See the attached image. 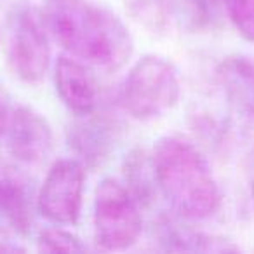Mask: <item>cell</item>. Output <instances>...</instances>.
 I'll use <instances>...</instances> for the list:
<instances>
[{
  "mask_svg": "<svg viewBox=\"0 0 254 254\" xmlns=\"http://www.w3.org/2000/svg\"><path fill=\"white\" fill-rule=\"evenodd\" d=\"M40 14L51 40L91 68L115 71L131 60L129 28L108 7L89 0H46Z\"/></svg>",
  "mask_w": 254,
  "mask_h": 254,
  "instance_id": "obj_1",
  "label": "cell"
},
{
  "mask_svg": "<svg viewBox=\"0 0 254 254\" xmlns=\"http://www.w3.org/2000/svg\"><path fill=\"white\" fill-rule=\"evenodd\" d=\"M159 193L180 218L202 221L221 207V190L207 159L181 134L162 136L153 146Z\"/></svg>",
  "mask_w": 254,
  "mask_h": 254,
  "instance_id": "obj_2",
  "label": "cell"
},
{
  "mask_svg": "<svg viewBox=\"0 0 254 254\" xmlns=\"http://www.w3.org/2000/svg\"><path fill=\"white\" fill-rule=\"evenodd\" d=\"M181 96V82L171 60L146 54L129 70L124 84V105L138 120H152L174 108Z\"/></svg>",
  "mask_w": 254,
  "mask_h": 254,
  "instance_id": "obj_3",
  "label": "cell"
},
{
  "mask_svg": "<svg viewBox=\"0 0 254 254\" xmlns=\"http://www.w3.org/2000/svg\"><path fill=\"white\" fill-rule=\"evenodd\" d=\"M94 240L103 251H126L138 242L143 230L141 205L113 178H105L94 197Z\"/></svg>",
  "mask_w": 254,
  "mask_h": 254,
  "instance_id": "obj_4",
  "label": "cell"
},
{
  "mask_svg": "<svg viewBox=\"0 0 254 254\" xmlns=\"http://www.w3.org/2000/svg\"><path fill=\"white\" fill-rule=\"evenodd\" d=\"M7 63L25 84L44 80L51 64V35L39 9L19 5L9 14Z\"/></svg>",
  "mask_w": 254,
  "mask_h": 254,
  "instance_id": "obj_5",
  "label": "cell"
},
{
  "mask_svg": "<svg viewBox=\"0 0 254 254\" xmlns=\"http://www.w3.org/2000/svg\"><path fill=\"white\" fill-rule=\"evenodd\" d=\"M84 164L78 159H60L51 166L37 193V209L53 225H77L84 202Z\"/></svg>",
  "mask_w": 254,
  "mask_h": 254,
  "instance_id": "obj_6",
  "label": "cell"
},
{
  "mask_svg": "<svg viewBox=\"0 0 254 254\" xmlns=\"http://www.w3.org/2000/svg\"><path fill=\"white\" fill-rule=\"evenodd\" d=\"M37 197L28 176L0 157V235L26 237L32 232Z\"/></svg>",
  "mask_w": 254,
  "mask_h": 254,
  "instance_id": "obj_7",
  "label": "cell"
},
{
  "mask_svg": "<svg viewBox=\"0 0 254 254\" xmlns=\"http://www.w3.org/2000/svg\"><path fill=\"white\" fill-rule=\"evenodd\" d=\"M4 139L12 159L30 166L42 164L54 148L53 127L47 119L25 105L12 108Z\"/></svg>",
  "mask_w": 254,
  "mask_h": 254,
  "instance_id": "obj_8",
  "label": "cell"
},
{
  "mask_svg": "<svg viewBox=\"0 0 254 254\" xmlns=\"http://www.w3.org/2000/svg\"><path fill=\"white\" fill-rule=\"evenodd\" d=\"M56 94L73 115H87L98 110L99 87L91 66L73 56L58 58L54 66Z\"/></svg>",
  "mask_w": 254,
  "mask_h": 254,
  "instance_id": "obj_9",
  "label": "cell"
},
{
  "mask_svg": "<svg viewBox=\"0 0 254 254\" xmlns=\"http://www.w3.org/2000/svg\"><path fill=\"white\" fill-rule=\"evenodd\" d=\"M120 127L112 117L99 115L98 110L80 115L68 129V145L80 157L82 164L96 166L110 155L119 139Z\"/></svg>",
  "mask_w": 254,
  "mask_h": 254,
  "instance_id": "obj_10",
  "label": "cell"
},
{
  "mask_svg": "<svg viewBox=\"0 0 254 254\" xmlns=\"http://www.w3.org/2000/svg\"><path fill=\"white\" fill-rule=\"evenodd\" d=\"M218 78L230 105L246 120L254 119V63L247 58H226L218 68Z\"/></svg>",
  "mask_w": 254,
  "mask_h": 254,
  "instance_id": "obj_11",
  "label": "cell"
},
{
  "mask_svg": "<svg viewBox=\"0 0 254 254\" xmlns=\"http://www.w3.org/2000/svg\"><path fill=\"white\" fill-rule=\"evenodd\" d=\"M157 240L162 249L178 253H233L239 249L223 237L207 235L173 219H162L157 225Z\"/></svg>",
  "mask_w": 254,
  "mask_h": 254,
  "instance_id": "obj_12",
  "label": "cell"
},
{
  "mask_svg": "<svg viewBox=\"0 0 254 254\" xmlns=\"http://www.w3.org/2000/svg\"><path fill=\"white\" fill-rule=\"evenodd\" d=\"M124 185L139 205H148L159 191L153 157L143 148H134L124 160Z\"/></svg>",
  "mask_w": 254,
  "mask_h": 254,
  "instance_id": "obj_13",
  "label": "cell"
},
{
  "mask_svg": "<svg viewBox=\"0 0 254 254\" xmlns=\"http://www.w3.org/2000/svg\"><path fill=\"white\" fill-rule=\"evenodd\" d=\"M37 249L42 253H82L85 246L75 233L54 225L44 228L37 237Z\"/></svg>",
  "mask_w": 254,
  "mask_h": 254,
  "instance_id": "obj_14",
  "label": "cell"
},
{
  "mask_svg": "<svg viewBox=\"0 0 254 254\" xmlns=\"http://www.w3.org/2000/svg\"><path fill=\"white\" fill-rule=\"evenodd\" d=\"M223 7L228 12L237 33L254 44V0H225Z\"/></svg>",
  "mask_w": 254,
  "mask_h": 254,
  "instance_id": "obj_15",
  "label": "cell"
},
{
  "mask_svg": "<svg viewBox=\"0 0 254 254\" xmlns=\"http://www.w3.org/2000/svg\"><path fill=\"white\" fill-rule=\"evenodd\" d=\"M12 108H14V105H12L11 94H9V91L5 89L4 84H0V139L4 138L5 134Z\"/></svg>",
  "mask_w": 254,
  "mask_h": 254,
  "instance_id": "obj_16",
  "label": "cell"
},
{
  "mask_svg": "<svg viewBox=\"0 0 254 254\" xmlns=\"http://www.w3.org/2000/svg\"><path fill=\"white\" fill-rule=\"evenodd\" d=\"M246 174H247V181H249V187H251V193L254 197V150L249 153L246 160Z\"/></svg>",
  "mask_w": 254,
  "mask_h": 254,
  "instance_id": "obj_17",
  "label": "cell"
},
{
  "mask_svg": "<svg viewBox=\"0 0 254 254\" xmlns=\"http://www.w3.org/2000/svg\"><path fill=\"white\" fill-rule=\"evenodd\" d=\"M205 2H207V4H212V5H223L225 0H205Z\"/></svg>",
  "mask_w": 254,
  "mask_h": 254,
  "instance_id": "obj_18",
  "label": "cell"
}]
</instances>
